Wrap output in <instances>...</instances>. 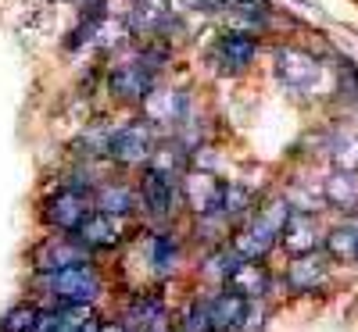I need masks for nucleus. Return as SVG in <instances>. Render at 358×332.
Listing matches in <instances>:
<instances>
[{
  "label": "nucleus",
  "instance_id": "nucleus-1",
  "mask_svg": "<svg viewBox=\"0 0 358 332\" xmlns=\"http://www.w3.org/2000/svg\"><path fill=\"white\" fill-rule=\"evenodd\" d=\"M290 215H294L290 200H268V204L258 211V218H255L248 229L236 232V239H233L229 247L241 254V261H262L268 250L280 243V236H283Z\"/></svg>",
  "mask_w": 358,
  "mask_h": 332
},
{
  "label": "nucleus",
  "instance_id": "nucleus-2",
  "mask_svg": "<svg viewBox=\"0 0 358 332\" xmlns=\"http://www.w3.org/2000/svg\"><path fill=\"white\" fill-rule=\"evenodd\" d=\"M40 289L47 293L50 308H90L101 296L104 282L94 264H79L54 271V276H40Z\"/></svg>",
  "mask_w": 358,
  "mask_h": 332
},
{
  "label": "nucleus",
  "instance_id": "nucleus-3",
  "mask_svg": "<svg viewBox=\"0 0 358 332\" xmlns=\"http://www.w3.org/2000/svg\"><path fill=\"white\" fill-rule=\"evenodd\" d=\"M79 264H90V250L79 243L76 236H50L33 250L36 276H54V271L79 268Z\"/></svg>",
  "mask_w": 358,
  "mask_h": 332
},
{
  "label": "nucleus",
  "instance_id": "nucleus-4",
  "mask_svg": "<svg viewBox=\"0 0 358 332\" xmlns=\"http://www.w3.org/2000/svg\"><path fill=\"white\" fill-rule=\"evenodd\" d=\"M108 154L122 165H143L155 154V133L147 122H129L108 139Z\"/></svg>",
  "mask_w": 358,
  "mask_h": 332
},
{
  "label": "nucleus",
  "instance_id": "nucleus-5",
  "mask_svg": "<svg viewBox=\"0 0 358 332\" xmlns=\"http://www.w3.org/2000/svg\"><path fill=\"white\" fill-rule=\"evenodd\" d=\"M86 215H90V197L83 193V190H57L50 200H47V207H43V218L57 229V232H72L76 236V229L86 222Z\"/></svg>",
  "mask_w": 358,
  "mask_h": 332
},
{
  "label": "nucleus",
  "instance_id": "nucleus-6",
  "mask_svg": "<svg viewBox=\"0 0 358 332\" xmlns=\"http://www.w3.org/2000/svg\"><path fill=\"white\" fill-rule=\"evenodd\" d=\"M179 186H183V200H187V207L197 211L201 218H204V215H219L226 186L219 183L212 172H187L183 179H179Z\"/></svg>",
  "mask_w": 358,
  "mask_h": 332
},
{
  "label": "nucleus",
  "instance_id": "nucleus-7",
  "mask_svg": "<svg viewBox=\"0 0 358 332\" xmlns=\"http://www.w3.org/2000/svg\"><path fill=\"white\" fill-rule=\"evenodd\" d=\"M276 75L290 89H308L319 82V61L301 47H283L276 50Z\"/></svg>",
  "mask_w": 358,
  "mask_h": 332
},
{
  "label": "nucleus",
  "instance_id": "nucleus-8",
  "mask_svg": "<svg viewBox=\"0 0 358 332\" xmlns=\"http://www.w3.org/2000/svg\"><path fill=\"white\" fill-rule=\"evenodd\" d=\"M155 68L158 65H143V61H129L122 68L111 72V93L118 100H147L155 86Z\"/></svg>",
  "mask_w": 358,
  "mask_h": 332
},
{
  "label": "nucleus",
  "instance_id": "nucleus-9",
  "mask_svg": "<svg viewBox=\"0 0 358 332\" xmlns=\"http://www.w3.org/2000/svg\"><path fill=\"white\" fill-rule=\"evenodd\" d=\"M76 239L86 250H115L122 243V225H118L111 215H101V211H90L86 222L76 229Z\"/></svg>",
  "mask_w": 358,
  "mask_h": 332
},
{
  "label": "nucleus",
  "instance_id": "nucleus-10",
  "mask_svg": "<svg viewBox=\"0 0 358 332\" xmlns=\"http://www.w3.org/2000/svg\"><path fill=\"white\" fill-rule=\"evenodd\" d=\"M208 304V315H212V325L215 332H236V329H244L248 315H251V304L244 296H236V293H215L212 300H204Z\"/></svg>",
  "mask_w": 358,
  "mask_h": 332
},
{
  "label": "nucleus",
  "instance_id": "nucleus-11",
  "mask_svg": "<svg viewBox=\"0 0 358 332\" xmlns=\"http://www.w3.org/2000/svg\"><path fill=\"white\" fill-rule=\"evenodd\" d=\"M226 293H236V296H244L248 304L251 300H262L268 293V271L265 264L258 261H241L233 268V276L226 279Z\"/></svg>",
  "mask_w": 358,
  "mask_h": 332
},
{
  "label": "nucleus",
  "instance_id": "nucleus-12",
  "mask_svg": "<svg viewBox=\"0 0 358 332\" xmlns=\"http://www.w3.org/2000/svg\"><path fill=\"white\" fill-rule=\"evenodd\" d=\"M326 279V257L319 254H305V257H294L287 268V289L290 293H315Z\"/></svg>",
  "mask_w": 358,
  "mask_h": 332
},
{
  "label": "nucleus",
  "instance_id": "nucleus-13",
  "mask_svg": "<svg viewBox=\"0 0 358 332\" xmlns=\"http://www.w3.org/2000/svg\"><path fill=\"white\" fill-rule=\"evenodd\" d=\"M315 243H319L315 218L312 215H290V222L280 236V247L294 257H305V254H315Z\"/></svg>",
  "mask_w": 358,
  "mask_h": 332
},
{
  "label": "nucleus",
  "instance_id": "nucleus-14",
  "mask_svg": "<svg viewBox=\"0 0 358 332\" xmlns=\"http://www.w3.org/2000/svg\"><path fill=\"white\" fill-rule=\"evenodd\" d=\"M172 197H176L172 175H165L158 168H147V175H143V204H147V211H151L155 218H169Z\"/></svg>",
  "mask_w": 358,
  "mask_h": 332
},
{
  "label": "nucleus",
  "instance_id": "nucleus-15",
  "mask_svg": "<svg viewBox=\"0 0 358 332\" xmlns=\"http://www.w3.org/2000/svg\"><path fill=\"white\" fill-rule=\"evenodd\" d=\"M255 50H258V43H255L251 36H244V33H226V36L219 40V47H215V61H219L226 72H241V68L251 65Z\"/></svg>",
  "mask_w": 358,
  "mask_h": 332
},
{
  "label": "nucleus",
  "instance_id": "nucleus-16",
  "mask_svg": "<svg viewBox=\"0 0 358 332\" xmlns=\"http://www.w3.org/2000/svg\"><path fill=\"white\" fill-rule=\"evenodd\" d=\"M143 114H147V126L179 122V114H183V93H176V89H151L143 100Z\"/></svg>",
  "mask_w": 358,
  "mask_h": 332
},
{
  "label": "nucleus",
  "instance_id": "nucleus-17",
  "mask_svg": "<svg viewBox=\"0 0 358 332\" xmlns=\"http://www.w3.org/2000/svg\"><path fill=\"white\" fill-rule=\"evenodd\" d=\"M326 204H334L341 211H358V175L355 172H334L322 186Z\"/></svg>",
  "mask_w": 358,
  "mask_h": 332
},
{
  "label": "nucleus",
  "instance_id": "nucleus-18",
  "mask_svg": "<svg viewBox=\"0 0 358 332\" xmlns=\"http://www.w3.org/2000/svg\"><path fill=\"white\" fill-rule=\"evenodd\" d=\"M322 243H326V254L334 261H358V225L344 222V225L330 229L322 236Z\"/></svg>",
  "mask_w": 358,
  "mask_h": 332
},
{
  "label": "nucleus",
  "instance_id": "nucleus-19",
  "mask_svg": "<svg viewBox=\"0 0 358 332\" xmlns=\"http://www.w3.org/2000/svg\"><path fill=\"white\" fill-rule=\"evenodd\" d=\"M133 207V193L126 190V186H115V183H108V186H101L97 190V197H94V211H101V215H126V211Z\"/></svg>",
  "mask_w": 358,
  "mask_h": 332
},
{
  "label": "nucleus",
  "instance_id": "nucleus-20",
  "mask_svg": "<svg viewBox=\"0 0 358 332\" xmlns=\"http://www.w3.org/2000/svg\"><path fill=\"white\" fill-rule=\"evenodd\" d=\"M40 308L36 304H15L4 318H0V332H36Z\"/></svg>",
  "mask_w": 358,
  "mask_h": 332
},
{
  "label": "nucleus",
  "instance_id": "nucleus-21",
  "mask_svg": "<svg viewBox=\"0 0 358 332\" xmlns=\"http://www.w3.org/2000/svg\"><path fill=\"white\" fill-rule=\"evenodd\" d=\"M334 165H337V172H355L358 175V133H344V136H337V143H334Z\"/></svg>",
  "mask_w": 358,
  "mask_h": 332
},
{
  "label": "nucleus",
  "instance_id": "nucleus-22",
  "mask_svg": "<svg viewBox=\"0 0 358 332\" xmlns=\"http://www.w3.org/2000/svg\"><path fill=\"white\" fill-rule=\"evenodd\" d=\"M236 264H241V254H236L233 247H222L219 254H212V257L204 261V268H201V271H204L208 279H215V282H222V286H226V279L233 276V268H236Z\"/></svg>",
  "mask_w": 358,
  "mask_h": 332
},
{
  "label": "nucleus",
  "instance_id": "nucleus-23",
  "mask_svg": "<svg viewBox=\"0 0 358 332\" xmlns=\"http://www.w3.org/2000/svg\"><path fill=\"white\" fill-rule=\"evenodd\" d=\"M179 332H215L204 300H194V304L183 311V318H179Z\"/></svg>",
  "mask_w": 358,
  "mask_h": 332
},
{
  "label": "nucleus",
  "instance_id": "nucleus-24",
  "mask_svg": "<svg viewBox=\"0 0 358 332\" xmlns=\"http://www.w3.org/2000/svg\"><path fill=\"white\" fill-rule=\"evenodd\" d=\"M165 18V0H136L133 8V29H155Z\"/></svg>",
  "mask_w": 358,
  "mask_h": 332
},
{
  "label": "nucleus",
  "instance_id": "nucleus-25",
  "mask_svg": "<svg viewBox=\"0 0 358 332\" xmlns=\"http://www.w3.org/2000/svg\"><path fill=\"white\" fill-rule=\"evenodd\" d=\"M155 268L158 271H172L176 268V243L169 236H158L155 239Z\"/></svg>",
  "mask_w": 358,
  "mask_h": 332
},
{
  "label": "nucleus",
  "instance_id": "nucleus-26",
  "mask_svg": "<svg viewBox=\"0 0 358 332\" xmlns=\"http://www.w3.org/2000/svg\"><path fill=\"white\" fill-rule=\"evenodd\" d=\"M187 8H194V11H222V8H229L233 0H183Z\"/></svg>",
  "mask_w": 358,
  "mask_h": 332
},
{
  "label": "nucleus",
  "instance_id": "nucleus-27",
  "mask_svg": "<svg viewBox=\"0 0 358 332\" xmlns=\"http://www.w3.org/2000/svg\"><path fill=\"white\" fill-rule=\"evenodd\" d=\"M97 332H129V329H126V322H101Z\"/></svg>",
  "mask_w": 358,
  "mask_h": 332
}]
</instances>
